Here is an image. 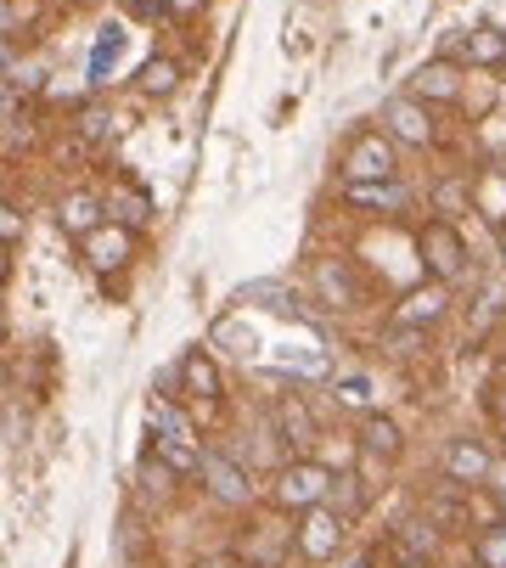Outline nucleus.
Instances as JSON below:
<instances>
[{
    "mask_svg": "<svg viewBox=\"0 0 506 568\" xmlns=\"http://www.w3.org/2000/svg\"><path fill=\"white\" fill-rule=\"evenodd\" d=\"M198 478L209 484V496L225 501V507H247V501H253L247 467H242L236 456H225V450H203V456H198Z\"/></svg>",
    "mask_w": 506,
    "mask_h": 568,
    "instance_id": "nucleus-1",
    "label": "nucleus"
},
{
    "mask_svg": "<svg viewBox=\"0 0 506 568\" xmlns=\"http://www.w3.org/2000/svg\"><path fill=\"white\" fill-rule=\"evenodd\" d=\"M422 265H428L434 282H456L467 271V242L456 236L451 220H434V225H422Z\"/></svg>",
    "mask_w": 506,
    "mask_h": 568,
    "instance_id": "nucleus-2",
    "label": "nucleus"
},
{
    "mask_svg": "<svg viewBox=\"0 0 506 568\" xmlns=\"http://www.w3.org/2000/svg\"><path fill=\"white\" fill-rule=\"evenodd\" d=\"M326 484H332V473H326L321 462H287V467L276 473V507L304 513V507L326 501Z\"/></svg>",
    "mask_w": 506,
    "mask_h": 568,
    "instance_id": "nucleus-3",
    "label": "nucleus"
},
{
    "mask_svg": "<svg viewBox=\"0 0 506 568\" xmlns=\"http://www.w3.org/2000/svg\"><path fill=\"white\" fill-rule=\"evenodd\" d=\"M293 540L310 562H326V557H337V546H344V518H337L326 501H315V507H304V524H298Z\"/></svg>",
    "mask_w": 506,
    "mask_h": 568,
    "instance_id": "nucleus-4",
    "label": "nucleus"
},
{
    "mask_svg": "<svg viewBox=\"0 0 506 568\" xmlns=\"http://www.w3.org/2000/svg\"><path fill=\"white\" fill-rule=\"evenodd\" d=\"M344 181H394V146H388V135L366 130V135L350 141V152H344Z\"/></svg>",
    "mask_w": 506,
    "mask_h": 568,
    "instance_id": "nucleus-5",
    "label": "nucleus"
},
{
    "mask_svg": "<svg viewBox=\"0 0 506 568\" xmlns=\"http://www.w3.org/2000/svg\"><path fill=\"white\" fill-rule=\"evenodd\" d=\"M315 293H321L326 310H361L366 304V287L350 271V260H321L315 265Z\"/></svg>",
    "mask_w": 506,
    "mask_h": 568,
    "instance_id": "nucleus-6",
    "label": "nucleus"
},
{
    "mask_svg": "<svg viewBox=\"0 0 506 568\" xmlns=\"http://www.w3.org/2000/svg\"><path fill=\"white\" fill-rule=\"evenodd\" d=\"M383 124H388V135L405 141V146H428V141H434V119H428V108H422L416 97H394V102L383 108Z\"/></svg>",
    "mask_w": 506,
    "mask_h": 568,
    "instance_id": "nucleus-7",
    "label": "nucleus"
},
{
    "mask_svg": "<svg viewBox=\"0 0 506 568\" xmlns=\"http://www.w3.org/2000/svg\"><path fill=\"white\" fill-rule=\"evenodd\" d=\"M79 242H84V260H91L97 271H124L135 260V242L119 225H97L91 236H79Z\"/></svg>",
    "mask_w": 506,
    "mask_h": 568,
    "instance_id": "nucleus-8",
    "label": "nucleus"
},
{
    "mask_svg": "<svg viewBox=\"0 0 506 568\" xmlns=\"http://www.w3.org/2000/svg\"><path fill=\"white\" fill-rule=\"evenodd\" d=\"M411 97H416V102H456V97H462V73H456V62H451V57L422 62V68L411 73Z\"/></svg>",
    "mask_w": 506,
    "mask_h": 568,
    "instance_id": "nucleus-9",
    "label": "nucleus"
},
{
    "mask_svg": "<svg viewBox=\"0 0 506 568\" xmlns=\"http://www.w3.org/2000/svg\"><path fill=\"white\" fill-rule=\"evenodd\" d=\"M146 423H152L158 445H186V450H198V428H192V417L181 412L175 399H152V412H146Z\"/></svg>",
    "mask_w": 506,
    "mask_h": 568,
    "instance_id": "nucleus-10",
    "label": "nucleus"
},
{
    "mask_svg": "<svg viewBox=\"0 0 506 568\" xmlns=\"http://www.w3.org/2000/svg\"><path fill=\"white\" fill-rule=\"evenodd\" d=\"M445 473H451V484H484L489 478V450L478 439H451Z\"/></svg>",
    "mask_w": 506,
    "mask_h": 568,
    "instance_id": "nucleus-11",
    "label": "nucleus"
},
{
    "mask_svg": "<svg viewBox=\"0 0 506 568\" xmlns=\"http://www.w3.org/2000/svg\"><path fill=\"white\" fill-rule=\"evenodd\" d=\"M445 304H451L445 282H428V287L405 293V304H399V315H394V321H405V327H428V321H439V315H445Z\"/></svg>",
    "mask_w": 506,
    "mask_h": 568,
    "instance_id": "nucleus-12",
    "label": "nucleus"
},
{
    "mask_svg": "<svg viewBox=\"0 0 506 568\" xmlns=\"http://www.w3.org/2000/svg\"><path fill=\"white\" fill-rule=\"evenodd\" d=\"M276 428H282V445L287 450H310L315 445V417H310V405L293 399V394L276 405Z\"/></svg>",
    "mask_w": 506,
    "mask_h": 568,
    "instance_id": "nucleus-13",
    "label": "nucleus"
},
{
    "mask_svg": "<svg viewBox=\"0 0 506 568\" xmlns=\"http://www.w3.org/2000/svg\"><path fill=\"white\" fill-rule=\"evenodd\" d=\"M355 209H383V214H399L405 203H411V192L399 186V181H350V192H344Z\"/></svg>",
    "mask_w": 506,
    "mask_h": 568,
    "instance_id": "nucleus-14",
    "label": "nucleus"
},
{
    "mask_svg": "<svg viewBox=\"0 0 506 568\" xmlns=\"http://www.w3.org/2000/svg\"><path fill=\"white\" fill-rule=\"evenodd\" d=\"M181 377H186V394H192V399H203V405L220 399V372H214V361H209L203 349H192V355L181 361Z\"/></svg>",
    "mask_w": 506,
    "mask_h": 568,
    "instance_id": "nucleus-15",
    "label": "nucleus"
},
{
    "mask_svg": "<svg viewBox=\"0 0 506 568\" xmlns=\"http://www.w3.org/2000/svg\"><path fill=\"white\" fill-rule=\"evenodd\" d=\"M57 214H62V225H68L73 236H91V231L102 225V214H108V209H102L91 192H73V197H62V209H57Z\"/></svg>",
    "mask_w": 506,
    "mask_h": 568,
    "instance_id": "nucleus-16",
    "label": "nucleus"
},
{
    "mask_svg": "<svg viewBox=\"0 0 506 568\" xmlns=\"http://www.w3.org/2000/svg\"><path fill=\"white\" fill-rule=\"evenodd\" d=\"M473 203H478V214H484V220L506 225V175H500V170H484V175H478V186H473Z\"/></svg>",
    "mask_w": 506,
    "mask_h": 568,
    "instance_id": "nucleus-17",
    "label": "nucleus"
},
{
    "mask_svg": "<svg viewBox=\"0 0 506 568\" xmlns=\"http://www.w3.org/2000/svg\"><path fill=\"white\" fill-rule=\"evenodd\" d=\"M102 209L119 214L124 225H146V220H152V197H146L141 186H113V197H108Z\"/></svg>",
    "mask_w": 506,
    "mask_h": 568,
    "instance_id": "nucleus-18",
    "label": "nucleus"
},
{
    "mask_svg": "<svg viewBox=\"0 0 506 568\" xmlns=\"http://www.w3.org/2000/svg\"><path fill=\"white\" fill-rule=\"evenodd\" d=\"M462 51H467V62H478V68H500V62H506V34H500V29H473V34L462 40Z\"/></svg>",
    "mask_w": 506,
    "mask_h": 568,
    "instance_id": "nucleus-19",
    "label": "nucleus"
},
{
    "mask_svg": "<svg viewBox=\"0 0 506 568\" xmlns=\"http://www.w3.org/2000/svg\"><path fill=\"white\" fill-rule=\"evenodd\" d=\"M135 85H141L146 97H169V91L181 85V62H175V57H152V62L135 73Z\"/></svg>",
    "mask_w": 506,
    "mask_h": 568,
    "instance_id": "nucleus-20",
    "label": "nucleus"
},
{
    "mask_svg": "<svg viewBox=\"0 0 506 568\" xmlns=\"http://www.w3.org/2000/svg\"><path fill=\"white\" fill-rule=\"evenodd\" d=\"M119 57H124V29L108 23V29L97 34V51H91V79H97V85H108V73H113Z\"/></svg>",
    "mask_w": 506,
    "mask_h": 568,
    "instance_id": "nucleus-21",
    "label": "nucleus"
},
{
    "mask_svg": "<svg viewBox=\"0 0 506 568\" xmlns=\"http://www.w3.org/2000/svg\"><path fill=\"white\" fill-rule=\"evenodd\" d=\"M361 445H366L372 456H383V462H394V456H399V428H394L388 417H377V412H372V417L361 423Z\"/></svg>",
    "mask_w": 506,
    "mask_h": 568,
    "instance_id": "nucleus-22",
    "label": "nucleus"
},
{
    "mask_svg": "<svg viewBox=\"0 0 506 568\" xmlns=\"http://www.w3.org/2000/svg\"><path fill=\"white\" fill-rule=\"evenodd\" d=\"M326 501H332V513H337V518H355V513L366 507V490H361V478H355V473L332 478V484H326Z\"/></svg>",
    "mask_w": 506,
    "mask_h": 568,
    "instance_id": "nucleus-23",
    "label": "nucleus"
},
{
    "mask_svg": "<svg viewBox=\"0 0 506 568\" xmlns=\"http://www.w3.org/2000/svg\"><path fill=\"white\" fill-rule=\"evenodd\" d=\"M434 546H439V535H434V524H405L399 529V551L416 562V557H434Z\"/></svg>",
    "mask_w": 506,
    "mask_h": 568,
    "instance_id": "nucleus-24",
    "label": "nucleus"
},
{
    "mask_svg": "<svg viewBox=\"0 0 506 568\" xmlns=\"http://www.w3.org/2000/svg\"><path fill=\"white\" fill-rule=\"evenodd\" d=\"M473 557H478V568H506V524L484 529L478 546H473Z\"/></svg>",
    "mask_w": 506,
    "mask_h": 568,
    "instance_id": "nucleus-25",
    "label": "nucleus"
},
{
    "mask_svg": "<svg viewBox=\"0 0 506 568\" xmlns=\"http://www.w3.org/2000/svg\"><path fill=\"white\" fill-rule=\"evenodd\" d=\"M108 135H113V113H108V108H84V113H79V141L97 146V141H108Z\"/></svg>",
    "mask_w": 506,
    "mask_h": 568,
    "instance_id": "nucleus-26",
    "label": "nucleus"
},
{
    "mask_svg": "<svg viewBox=\"0 0 506 568\" xmlns=\"http://www.w3.org/2000/svg\"><path fill=\"white\" fill-rule=\"evenodd\" d=\"M7 85H12L18 97H23V91H40V85H45V68H40V62H12V68H7Z\"/></svg>",
    "mask_w": 506,
    "mask_h": 568,
    "instance_id": "nucleus-27",
    "label": "nucleus"
},
{
    "mask_svg": "<svg viewBox=\"0 0 506 568\" xmlns=\"http://www.w3.org/2000/svg\"><path fill=\"white\" fill-rule=\"evenodd\" d=\"M141 478H146V490H152V496H169V484H175V467H169V462L158 467V450H152V456L141 462Z\"/></svg>",
    "mask_w": 506,
    "mask_h": 568,
    "instance_id": "nucleus-28",
    "label": "nucleus"
},
{
    "mask_svg": "<svg viewBox=\"0 0 506 568\" xmlns=\"http://www.w3.org/2000/svg\"><path fill=\"white\" fill-rule=\"evenodd\" d=\"M422 338H428V327H405V321H394V333H388V349L394 355H416Z\"/></svg>",
    "mask_w": 506,
    "mask_h": 568,
    "instance_id": "nucleus-29",
    "label": "nucleus"
},
{
    "mask_svg": "<svg viewBox=\"0 0 506 568\" xmlns=\"http://www.w3.org/2000/svg\"><path fill=\"white\" fill-rule=\"evenodd\" d=\"M337 405H372V383L366 377H344L337 383Z\"/></svg>",
    "mask_w": 506,
    "mask_h": 568,
    "instance_id": "nucleus-30",
    "label": "nucleus"
},
{
    "mask_svg": "<svg viewBox=\"0 0 506 568\" xmlns=\"http://www.w3.org/2000/svg\"><path fill=\"white\" fill-rule=\"evenodd\" d=\"M23 236V214L12 209V203H0V248H7V242H18Z\"/></svg>",
    "mask_w": 506,
    "mask_h": 568,
    "instance_id": "nucleus-31",
    "label": "nucleus"
},
{
    "mask_svg": "<svg viewBox=\"0 0 506 568\" xmlns=\"http://www.w3.org/2000/svg\"><path fill=\"white\" fill-rule=\"evenodd\" d=\"M434 203H439V209H445V214H456V209H462V203H467V186H462V181H445V186H439V192H434Z\"/></svg>",
    "mask_w": 506,
    "mask_h": 568,
    "instance_id": "nucleus-32",
    "label": "nucleus"
},
{
    "mask_svg": "<svg viewBox=\"0 0 506 568\" xmlns=\"http://www.w3.org/2000/svg\"><path fill=\"white\" fill-rule=\"evenodd\" d=\"M124 12H130V18H146V23H152V18H163L169 7H163V0H124Z\"/></svg>",
    "mask_w": 506,
    "mask_h": 568,
    "instance_id": "nucleus-33",
    "label": "nucleus"
},
{
    "mask_svg": "<svg viewBox=\"0 0 506 568\" xmlns=\"http://www.w3.org/2000/svg\"><path fill=\"white\" fill-rule=\"evenodd\" d=\"M163 7L175 12V18H192V12H203V0H163Z\"/></svg>",
    "mask_w": 506,
    "mask_h": 568,
    "instance_id": "nucleus-34",
    "label": "nucleus"
},
{
    "mask_svg": "<svg viewBox=\"0 0 506 568\" xmlns=\"http://www.w3.org/2000/svg\"><path fill=\"white\" fill-rule=\"evenodd\" d=\"M7 113H18V91L7 85V79H0V119H7Z\"/></svg>",
    "mask_w": 506,
    "mask_h": 568,
    "instance_id": "nucleus-35",
    "label": "nucleus"
},
{
    "mask_svg": "<svg viewBox=\"0 0 506 568\" xmlns=\"http://www.w3.org/2000/svg\"><path fill=\"white\" fill-rule=\"evenodd\" d=\"M489 484H495V496L506 501V462H489Z\"/></svg>",
    "mask_w": 506,
    "mask_h": 568,
    "instance_id": "nucleus-36",
    "label": "nucleus"
},
{
    "mask_svg": "<svg viewBox=\"0 0 506 568\" xmlns=\"http://www.w3.org/2000/svg\"><path fill=\"white\" fill-rule=\"evenodd\" d=\"M18 29V12H12V0H0V34H12Z\"/></svg>",
    "mask_w": 506,
    "mask_h": 568,
    "instance_id": "nucleus-37",
    "label": "nucleus"
},
{
    "mask_svg": "<svg viewBox=\"0 0 506 568\" xmlns=\"http://www.w3.org/2000/svg\"><path fill=\"white\" fill-rule=\"evenodd\" d=\"M12 62H18V57H12V45H7V34H0V73H7Z\"/></svg>",
    "mask_w": 506,
    "mask_h": 568,
    "instance_id": "nucleus-38",
    "label": "nucleus"
},
{
    "mask_svg": "<svg viewBox=\"0 0 506 568\" xmlns=\"http://www.w3.org/2000/svg\"><path fill=\"white\" fill-rule=\"evenodd\" d=\"M203 568H242V562H231V557H209Z\"/></svg>",
    "mask_w": 506,
    "mask_h": 568,
    "instance_id": "nucleus-39",
    "label": "nucleus"
},
{
    "mask_svg": "<svg viewBox=\"0 0 506 568\" xmlns=\"http://www.w3.org/2000/svg\"><path fill=\"white\" fill-rule=\"evenodd\" d=\"M500 265H506V225H500Z\"/></svg>",
    "mask_w": 506,
    "mask_h": 568,
    "instance_id": "nucleus-40",
    "label": "nucleus"
},
{
    "mask_svg": "<svg viewBox=\"0 0 506 568\" xmlns=\"http://www.w3.org/2000/svg\"><path fill=\"white\" fill-rule=\"evenodd\" d=\"M0 282H7V254H0Z\"/></svg>",
    "mask_w": 506,
    "mask_h": 568,
    "instance_id": "nucleus-41",
    "label": "nucleus"
},
{
    "mask_svg": "<svg viewBox=\"0 0 506 568\" xmlns=\"http://www.w3.org/2000/svg\"><path fill=\"white\" fill-rule=\"evenodd\" d=\"M0 344H7V321H0Z\"/></svg>",
    "mask_w": 506,
    "mask_h": 568,
    "instance_id": "nucleus-42",
    "label": "nucleus"
}]
</instances>
